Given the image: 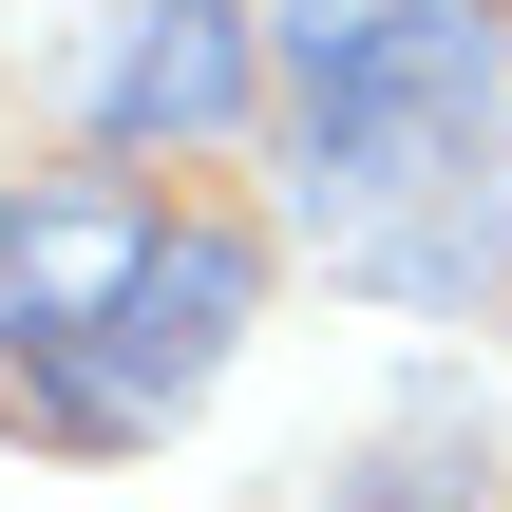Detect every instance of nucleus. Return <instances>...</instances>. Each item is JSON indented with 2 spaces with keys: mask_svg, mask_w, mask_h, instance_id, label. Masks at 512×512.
Returning a JSON list of instances; mask_svg holds the SVG:
<instances>
[{
  "mask_svg": "<svg viewBox=\"0 0 512 512\" xmlns=\"http://www.w3.org/2000/svg\"><path fill=\"white\" fill-rule=\"evenodd\" d=\"M247 323H266V209L228 171H133V152L0 171V437L133 456L228 380Z\"/></svg>",
  "mask_w": 512,
  "mask_h": 512,
  "instance_id": "1",
  "label": "nucleus"
},
{
  "mask_svg": "<svg viewBox=\"0 0 512 512\" xmlns=\"http://www.w3.org/2000/svg\"><path fill=\"white\" fill-rule=\"evenodd\" d=\"M266 133L304 228L418 304L475 285V190L512 171V0H266Z\"/></svg>",
  "mask_w": 512,
  "mask_h": 512,
  "instance_id": "2",
  "label": "nucleus"
},
{
  "mask_svg": "<svg viewBox=\"0 0 512 512\" xmlns=\"http://www.w3.org/2000/svg\"><path fill=\"white\" fill-rule=\"evenodd\" d=\"M76 114L133 171H209L228 133H266V0H95L76 38Z\"/></svg>",
  "mask_w": 512,
  "mask_h": 512,
  "instance_id": "3",
  "label": "nucleus"
}]
</instances>
